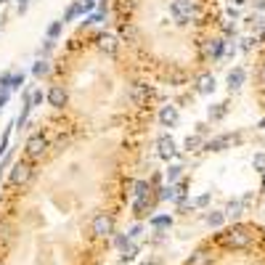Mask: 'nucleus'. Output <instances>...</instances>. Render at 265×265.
Returning a JSON list of instances; mask_svg holds the SVG:
<instances>
[{
    "mask_svg": "<svg viewBox=\"0 0 265 265\" xmlns=\"http://www.w3.org/2000/svg\"><path fill=\"white\" fill-rule=\"evenodd\" d=\"M225 114H228V103L225 101L223 103H212V106L207 109V117H210V122H220Z\"/></svg>",
    "mask_w": 265,
    "mask_h": 265,
    "instance_id": "obj_19",
    "label": "nucleus"
},
{
    "mask_svg": "<svg viewBox=\"0 0 265 265\" xmlns=\"http://www.w3.org/2000/svg\"><path fill=\"white\" fill-rule=\"evenodd\" d=\"M262 191H265V172H262Z\"/></svg>",
    "mask_w": 265,
    "mask_h": 265,
    "instance_id": "obj_50",
    "label": "nucleus"
},
{
    "mask_svg": "<svg viewBox=\"0 0 265 265\" xmlns=\"http://www.w3.org/2000/svg\"><path fill=\"white\" fill-rule=\"evenodd\" d=\"M207 130H210V125H207V122H199L197 125V135H204Z\"/></svg>",
    "mask_w": 265,
    "mask_h": 265,
    "instance_id": "obj_43",
    "label": "nucleus"
},
{
    "mask_svg": "<svg viewBox=\"0 0 265 265\" xmlns=\"http://www.w3.org/2000/svg\"><path fill=\"white\" fill-rule=\"evenodd\" d=\"M257 80H260V83L265 85V61L260 64V72H257Z\"/></svg>",
    "mask_w": 265,
    "mask_h": 265,
    "instance_id": "obj_46",
    "label": "nucleus"
},
{
    "mask_svg": "<svg viewBox=\"0 0 265 265\" xmlns=\"http://www.w3.org/2000/svg\"><path fill=\"white\" fill-rule=\"evenodd\" d=\"M247 83V72H244V66H234L231 72H228L225 77V88H228V93H236V90H241V85Z\"/></svg>",
    "mask_w": 265,
    "mask_h": 265,
    "instance_id": "obj_13",
    "label": "nucleus"
},
{
    "mask_svg": "<svg viewBox=\"0 0 265 265\" xmlns=\"http://www.w3.org/2000/svg\"><path fill=\"white\" fill-rule=\"evenodd\" d=\"M101 21H106V14H103V11H96V14L83 19V27H93V24H101Z\"/></svg>",
    "mask_w": 265,
    "mask_h": 265,
    "instance_id": "obj_30",
    "label": "nucleus"
},
{
    "mask_svg": "<svg viewBox=\"0 0 265 265\" xmlns=\"http://www.w3.org/2000/svg\"><path fill=\"white\" fill-rule=\"evenodd\" d=\"M252 167H255L257 172H265V152H262V154H255V157H252Z\"/></svg>",
    "mask_w": 265,
    "mask_h": 265,
    "instance_id": "obj_38",
    "label": "nucleus"
},
{
    "mask_svg": "<svg viewBox=\"0 0 265 265\" xmlns=\"http://www.w3.org/2000/svg\"><path fill=\"white\" fill-rule=\"evenodd\" d=\"M14 128H16V125L11 122L8 128H6V133H3V138H0V159L8 154V143H11V133H14Z\"/></svg>",
    "mask_w": 265,
    "mask_h": 265,
    "instance_id": "obj_27",
    "label": "nucleus"
},
{
    "mask_svg": "<svg viewBox=\"0 0 265 265\" xmlns=\"http://www.w3.org/2000/svg\"><path fill=\"white\" fill-rule=\"evenodd\" d=\"M8 98H11V93H0V111L6 109V103H8Z\"/></svg>",
    "mask_w": 265,
    "mask_h": 265,
    "instance_id": "obj_44",
    "label": "nucleus"
},
{
    "mask_svg": "<svg viewBox=\"0 0 265 265\" xmlns=\"http://www.w3.org/2000/svg\"><path fill=\"white\" fill-rule=\"evenodd\" d=\"M234 3H236V6H241V3H247V0H234Z\"/></svg>",
    "mask_w": 265,
    "mask_h": 265,
    "instance_id": "obj_48",
    "label": "nucleus"
},
{
    "mask_svg": "<svg viewBox=\"0 0 265 265\" xmlns=\"http://www.w3.org/2000/svg\"><path fill=\"white\" fill-rule=\"evenodd\" d=\"M210 202H212V194H199V197L194 199L191 204H194V207H199V210H207V207H210Z\"/></svg>",
    "mask_w": 265,
    "mask_h": 265,
    "instance_id": "obj_36",
    "label": "nucleus"
},
{
    "mask_svg": "<svg viewBox=\"0 0 265 265\" xmlns=\"http://www.w3.org/2000/svg\"><path fill=\"white\" fill-rule=\"evenodd\" d=\"M61 32H64V21H61V19H56V21H51V24H48V32H45V37L56 43V40L61 37Z\"/></svg>",
    "mask_w": 265,
    "mask_h": 265,
    "instance_id": "obj_23",
    "label": "nucleus"
},
{
    "mask_svg": "<svg viewBox=\"0 0 265 265\" xmlns=\"http://www.w3.org/2000/svg\"><path fill=\"white\" fill-rule=\"evenodd\" d=\"M148 225L154 228V231H165V228H172V215H154V217H148Z\"/></svg>",
    "mask_w": 265,
    "mask_h": 265,
    "instance_id": "obj_18",
    "label": "nucleus"
},
{
    "mask_svg": "<svg viewBox=\"0 0 265 265\" xmlns=\"http://www.w3.org/2000/svg\"><path fill=\"white\" fill-rule=\"evenodd\" d=\"M180 175H183V165H170V167L165 170V178H167V186H175V183L180 180Z\"/></svg>",
    "mask_w": 265,
    "mask_h": 265,
    "instance_id": "obj_22",
    "label": "nucleus"
},
{
    "mask_svg": "<svg viewBox=\"0 0 265 265\" xmlns=\"http://www.w3.org/2000/svg\"><path fill=\"white\" fill-rule=\"evenodd\" d=\"M138 252H141V244H135V241H130V244H128V249H125L122 252V255H120V262H133L135 257H138Z\"/></svg>",
    "mask_w": 265,
    "mask_h": 265,
    "instance_id": "obj_24",
    "label": "nucleus"
},
{
    "mask_svg": "<svg viewBox=\"0 0 265 265\" xmlns=\"http://www.w3.org/2000/svg\"><path fill=\"white\" fill-rule=\"evenodd\" d=\"M45 101H48L53 109H64L66 103H69V90H66L64 85L56 83V85L48 88V93H45Z\"/></svg>",
    "mask_w": 265,
    "mask_h": 265,
    "instance_id": "obj_10",
    "label": "nucleus"
},
{
    "mask_svg": "<svg viewBox=\"0 0 265 265\" xmlns=\"http://www.w3.org/2000/svg\"><path fill=\"white\" fill-rule=\"evenodd\" d=\"M96 8H98V0H83V3H80V16L96 14Z\"/></svg>",
    "mask_w": 265,
    "mask_h": 265,
    "instance_id": "obj_31",
    "label": "nucleus"
},
{
    "mask_svg": "<svg viewBox=\"0 0 265 265\" xmlns=\"http://www.w3.org/2000/svg\"><path fill=\"white\" fill-rule=\"evenodd\" d=\"M252 6H255L257 11H265V0H252Z\"/></svg>",
    "mask_w": 265,
    "mask_h": 265,
    "instance_id": "obj_47",
    "label": "nucleus"
},
{
    "mask_svg": "<svg viewBox=\"0 0 265 265\" xmlns=\"http://www.w3.org/2000/svg\"><path fill=\"white\" fill-rule=\"evenodd\" d=\"M130 98H133V103H143V101L148 98V85L135 83V85L130 88Z\"/></svg>",
    "mask_w": 265,
    "mask_h": 265,
    "instance_id": "obj_20",
    "label": "nucleus"
},
{
    "mask_svg": "<svg viewBox=\"0 0 265 265\" xmlns=\"http://www.w3.org/2000/svg\"><path fill=\"white\" fill-rule=\"evenodd\" d=\"M48 72H51V64H48V59H37V61L32 64V74L37 77V80H43V77L48 74Z\"/></svg>",
    "mask_w": 265,
    "mask_h": 265,
    "instance_id": "obj_25",
    "label": "nucleus"
},
{
    "mask_svg": "<svg viewBox=\"0 0 265 265\" xmlns=\"http://www.w3.org/2000/svg\"><path fill=\"white\" fill-rule=\"evenodd\" d=\"M204 53H207V56H212L215 61H217V59H223V53H225V40H223V37L207 40V45H204Z\"/></svg>",
    "mask_w": 265,
    "mask_h": 265,
    "instance_id": "obj_14",
    "label": "nucleus"
},
{
    "mask_svg": "<svg viewBox=\"0 0 265 265\" xmlns=\"http://www.w3.org/2000/svg\"><path fill=\"white\" fill-rule=\"evenodd\" d=\"M234 143H241V135L236 133H225V135H217V138H210V141L204 143L207 152H225V148H231Z\"/></svg>",
    "mask_w": 265,
    "mask_h": 265,
    "instance_id": "obj_8",
    "label": "nucleus"
},
{
    "mask_svg": "<svg viewBox=\"0 0 265 265\" xmlns=\"http://www.w3.org/2000/svg\"><path fill=\"white\" fill-rule=\"evenodd\" d=\"M6 3H11V0H0V6H6Z\"/></svg>",
    "mask_w": 265,
    "mask_h": 265,
    "instance_id": "obj_51",
    "label": "nucleus"
},
{
    "mask_svg": "<svg viewBox=\"0 0 265 265\" xmlns=\"http://www.w3.org/2000/svg\"><path fill=\"white\" fill-rule=\"evenodd\" d=\"M43 101H45L43 90H32V106H43Z\"/></svg>",
    "mask_w": 265,
    "mask_h": 265,
    "instance_id": "obj_40",
    "label": "nucleus"
},
{
    "mask_svg": "<svg viewBox=\"0 0 265 265\" xmlns=\"http://www.w3.org/2000/svg\"><path fill=\"white\" fill-rule=\"evenodd\" d=\"M27 6H29V0H16V11H19V14H27Z\"/></svg>",
    "mask_w": 265,
    "mask_h": 265,
    "instance_id": "obj_42",
    "label": "nucleus"
},
{
    "mask_svg": "<svg viewBox=\"0 0 265 265\" xmlns=\"http://www.w3.org/2000/svg\"><path fill=\"white\" fill-rule=\"evenodd\" d=\"M157 120H159V125H162V128H178V122H180V111H178L175 103H167V106L159 109Z\"/></svg>",
    "mask_w": 265,
    "mask_h": 265,
    "instance_id": "obj_12",
    "label": "nucleus"
},
{
    "mask_svg": "<svg viewBox=\"0 0 265 265\" xmlns=\"http://www.w3.org/2000/svg\"><path fill=\"white\" fill-rule=\"evenodd\" d=\"M122 40L125 43H135L138 40V29L133 24H122Z\"/></svg>",
    "mask_w": 265,
    "mask_h": 265,
    "instance_id": "obj_34",
    "label": "nucleus"
},
{
    "mask_svg": "<svg viewBox=\"0 0 265 265\" xmlns=\"http://www.w3.org/2000/svg\"><path fill=\"white\" fill-rule=\"evenodd\" d=\"M170 16L178 27H186L197 16V6H194V0H170Z\"/></svg>",
    "mask_w": 265,
    "mask_h": 265,
    "instance_id": "obj_3",
    "label": "nucleus"
},
{
    "mask_svg": "<svg viewBox=\"0 0 265 265\" xmlns=\"http://www.w3.org/2000/svg\"><path fill=\"white\" fill-rule=\"evenodd\" d=\"M11 80H14V72L6 69V72L0 74V93H11Z\"/></svg>",
    "mask_w": 265,
    "mask_h": 265,
    "instance_id": "obj_32",
    "label": "nucleus"
},
{
    "mask_svg": "<svg viewBox=\"0 0 265 265\" xmlns=\"http://www.w3.org/2000/svg\"><path fill=\"white\" fill-rule=\"evenodd\" d=\"M77 16H80V3H72V6L66 8V14H64V19H61V21L66 24V21H74Z\"/></svg>",
    "mask_w": 265,
    "mask_h": 265,
    "instance_id": "obj_37",
    "label": "nucleus"
},
{
    "mask_svg": "<svg viewBox=\"0 0 265 265\" xmlns=\"http://www.w3.org/2000/svg\"><path fill=\"white\" fill-rule=\"evenodd\" d=\"M217 244L228 252H244L252 247V228L249 225H231L217 234Z\"/></svg>",
    "mask_w": 265,
    "mask_h": 265,
    "instance_id": "obj_1",
    "label": "nucleus"
},
{
    "mask_svg": "<svg viewBox=\"0 0 265 265\" xmlns=\"http://www.w3.org/2000/svg\"><path fill=\"white\" fill-rule=\"evenodd\" d=\"M141 234H143V225H141V223H133V225L128 228V239H130V241H135Z\"/></svg>",
    "mask_w": 265,
    "mask_h": 265,
    "instance_id": "obj_39",
    "label": "nucleus"
},
{
    "mask_svg": "<svg viewBox=\"0 0 265 265\" xmlns=\"http://www.w3.org/2000/svg\"><path fill=\"white\" fill-rule=\"evenodd\" d=\"M247 27H249V29H257V34H262V32H265V19H262L260 14H252V16L247 19Z\"/></svg>",
    "mask_w": 265,
    "mask_h": 265,
    "instance_id": "obj_28",
    "label": "nucleus"
},
{
    "mask_svg": "<svg viewBox=\"0 0 265 265\" xmlns=\"http://www.w3.org/2000/svg\"><path fill=\"white\" fill-rule=\"evenodd\" d=\"M117 234V220H114L111 212H96L93 220H90V236L98 241H109Z\"/></svg>",
    "mask_w": 265,
    "mask_h": 265,
    "instance_id": "obj_2",
    "label": "nucleus"
},
{
    "mask_svg": "<svg viewBox=\"0 0 265 265\" xmlns=\"http://www.w3.org/2000/svg\"><path fill=\"white\" fill-rule=\"evenodd\" d=\"M255 45H257V40H255V37H244V40H241V51L249 53L252 48H255Z\"/></svg>",
    "mask_w": 265,
    "mask_h": 265,
    "instance_id": "obj_41",
    "label": "nucleus"
},
{
    "mask_svg": "<svg viewBox=\"0 0 265 265\" xmlns=\"http://www.w3.org/2000/svg\"><path fill=\"white\" fill-rule=\"evenodd\" d=\"M207 225H210V228H223L225 225L223 210H210V212H207Z\"/></svg>",
    "mask_w": 265,
    "mask_h": 265,
    "instance_id": "obj_21",
    "label": "nucleus"
},
{
    "mask_svg": "<svg viewBox=\"0 0 265 265\" xmlns=\"http://www.w3.org/2000/svg\"><path fill=\"white\" fill-rule=\"evenodd\" d=\"M215 262H217V257H215L212 247L210 244H202V247H197L186 257V262H183V265H215Z\"/></svg>",
    "mask_w": 265,
    "mask_h": 265,
    "instance_id": "obj_6",
    "label": "nucleus"
},
{
    "mask_svg": "<svg viewBox=\"0 0 265 265\" xmlns=\"http://www.w3.org/2000/svg\"><path fill=\"white\" fill-rule=\"evenodd\" d=\"M244 212H247V210H244V204H241V199H228V202H225V210H223L225 220H228V217H231V220H239Z\"/></svg>",
    "mask_w": 265,
    "mask_h": 265,
    "instance_id": "obj_15",
    "label": "nucleus"
},
{
    "mask_svg": "<svg viewBox=\"0 0 265 265\" xmlns=\"http://www.w3.org/2000/svg\"><path fill=\"white\" fill-rule=\"evenodd\" d=\"M152 194H154V188L152 186H148V180H135L133 183V199H146V197H152Z\"/></svg>",
    "mask_w": 265,
    "mask_h": 265,
    "instance_id": "obj_17",
    "label": "nucleus"
},
{
    "mask_svg": "<svg viewBox=\"0 0 265 265\" xmlns=\"http://www.w3.org/2000/svg\"><path fill=\"white\" fill-rule=\"evenodd\" d=\"M157 157L159 159H165V162H170L172 157H178V146H175V141H172V135H159L157 138Z\"/></svg>",
    "mask_w": 265,
    "mask_h": 265,
    "instance_id": "obj_11",
    "label": "nucleus"
},
{
    "mask_svg": "<svg viewBox=\"0 0 265 265\" xmlns=\"http://www.w3.org/2000/svg\"><path fill=\"white\" fill-rule=\"evenodd\" d=\"M257 128H265V120H260V125H257Z\"/></svg>",
    "mask_w": 265,
    "mask_h": 265,
    "instance_id": "obj_49",
    "label": "nucleus"
},
{
    "mask_svg": "<svg viewBox=\"0 0 265 265\" xmlns=\"http://www.w3.org/2000/svg\"><path fill=\"white\" fill-rule=\"evenodd\" d=\"M223 32H225V34H234V32H236V27L231 24V21H225V24H223Z\"/></svg>",
    "mask_w": 265,
    "mask_h": 265,
    "instance_id": "obj_45",
    "label": "nucleus"
},
{
    "mask_svg": "<svg viewBox=\"0 0 265 265\" xmlns=\"http://www.w3.org/2000/svg\"><path fill=\"white\" fill-rule=\"evenodd\" d=\"M45 152H48V138H45L43 133L32 135L29 141H27V146H24V154H27L29 162H34V159H43Z\"/></svg>",
    "mask_w": 265,
    "mask_h": 265,
    "instance_id": "obj_5",
    "label": "nucleus"
},
{
    "mask_svg": "<svg viewBox=\"0 0 265 265\" xmlns=\"http://www.w3.org/2000/svg\"><path fill=\"white\" fill-rule=\"evenodd\" d=\"M96 43H98V51L106 53V56H117L120 45H122V40L117 37V34H111V32H101L96 37Z\"/></svg>",
    "mask_w": 265,
    "mask_h": 265,
    "instance_id": "obj_9",
    "label": "nucleus"
},
{
    "mask_svg": "<svg viewBox=\"0 0 265 265\" xmlns=\"http://www.w3.org/2000/svg\"><path fill=\"white\" fill-rule=\"evenodd\" d=\"M183 148H186V152H199V148H204V138L202 135H188L186 141H183Z\"/></svg>",
    "mask_w": 265,
    "mask_h": 265,
    "instance_id": "obj_26",
    "label": "nucleus"
},
{
    "mask_svg": "<svg viewBox=\"0 0 265 265\" xmlns=\"http://www.w3.org/2000/svg\"><path fill=\"white\" fill-rule=\"evenodd\" d=\"M111 244L117 247L120 252H125V249H128V244H130V239H128V234H114L111 236Z\"/></svg>",
    "mask_w": 265,
    "mask_h": 265,
    "instance_id": "obj_33",
    "label": "nucleus"
},
{
    "mask_svg": "<svg viewBox=\"0 0 265 265\" xmlns=\"http://www.w3.org/2000/svg\"><path fill=\"white\" fill-rule=\"evenodd\" d=\"M215 88H217V83H215L212 74H202V77L197 80V93H202V96L215 93Z\"/></svg>",
    "mask_w": 265,
    "mask_h": 265,
    "instance_id": "obj_16",
    "label": "nucleus"
},
{
    "mask_svg": "<svg viewBox=\"0 0 265 265\" xmlns=\"http://www.w3.org/2000/svg\"><path fill=\"white\" fill-rule=\"evenodd\" d=\"M157 204H159V199H157V191L152 194V197H146V199H133V217H154V210H157Z\"/></svg>",
    "mask_w": 265,
    "mask_h": 265,
    "instance_id": "obj_7",
    "label": "nucleus"
},
{
    "mask_svg": "<svg viewBox=\"0 0 265 265\" xmlns=\"http://www.w3.org/2000/svg\"><path fill=\"white\" fill-rule=\"evenodd\" d=\"M32 178H34V167H32L29 159H19V162L11 167V172H8V180L14 183V186H27Z\"/></svg>",
    "mask_w": 265,
    "mask_h": 265,
    "instance_id": "obj_4",
    "label": "nucleus"
},
{
    "mask_svg": "<svg viewBox=\"0 0 265 265\" xmlns=\"http://www.w3.org/2000/svg\"><path fill=\"white\" fill-rule=\"evenodd\" d=\"M27 83V74L24 72H14V80H11V90H21Z\"/></svg>",
    "mask_w": 265,
    "mask_h": 265,
    "instance_id": "obj_35",
    "label": "nucleus"
},
{
    "mask_svg": "<svg viewBox=\"0 0 265 265\" xmlns=\"http://www.w3.org/2000/svg\"><path fill=\"white\" fill-rule=\"evenodd\" d=\"M53 48H56V43L45 37V40H43V45L37 48V59H48V56L53 53Z\"/></svg>",
    "mask_w": 265,
    "mask_h": 265,
    "instance_id": "obj_29",
    "label": "nucleus"
}]
</instances>
